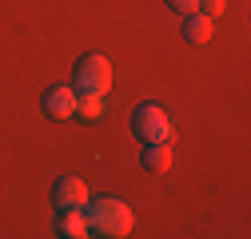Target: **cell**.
<instances>
[{
  "label": "cell",
  "mask_w": 251,
  "mask_h": 239,
  "mask_svg": "<svg viewBox=\"0 0 251 239\" xmlns=\"http://www.w3.org/2000/svg\"><path fill=\"white\" fill-rule=\"evenodd\" d=\"M200 12H203V16H211V20H215V16H219V12H224V0H200Z\"/></svg>",
  "instance_id": "cell-11"
},
{
  "label": "cell",
  "mask_w": 251,
  "mask_h": 239,
  "mask_svg": "<svg viewBox=\"0 0 251 239\" xmlns=\"http://www.w3.org/2000/svg\"><path fill=\"white\" fill-rule=\"evenodd\" d=\"M84 212H88V227H92V235H104V239H124V235H132L136 215H132V207L124 203L120 195L88 199Z\"/></svg>",
  "instance_id": "cell-1"
},
{
  "label": "cell",
  "mask_w": 251,
  "mask_h": 239,
  "mask_svg": "<svg viewBox=\"0 0 251 239\" xmlns=\"http://www.w3.org/2000/svg\"><path fill=\"white\" fill-rule=\"evenodd\" d=\"M104 96H96V92H76V116H84V120H100L104 116Z\"/></svg>",
  "instance_id": "cell-9"
},
{
  "label": "cell",
  "mask_w": 251,
  "mask_h": 239,
  "mask_svg": "<svg viewBox=\"0 0 251 239\" xmlns=\"http://www.w3.org/2000/svg\"><path fill=\"white\" fill-rule=\"evenodd\" d=\"M92 199V191H88V184L80 175H60L56 184H52V203L60 207V212H68V207H84Z\"/></svg>",
  "instance_id": "cell-4"
},
{
  "label": "cell",
  "mask_w": 251,
  "mask_h": 239,
  "mask_svg": "<svg viewBox=\"0 0 251 239\" xmlns=\"http://www.w3.org/2000/svg\"><path fill=\"white\" fill-rule=\"evenodd\" d=\"M72 88L76 92H96V96H108L112 88V60L100 56V52H84L72 68Z\"/></svg>",
  "instance_id": "cell-2"
},
{
  "label": "cell",
  "mask_w": 251,
  "mask_h": 239,
  "mask_svg": "<svg viewBox=\"0 0 251 239\" xmlns=\"http://www.w3.org/2000/svg\"><path fill=\"white\" fill-rule=\"evenodd\" d=\"M56 235H64V239H84V235H92V227H88V212H84V207H68V212H60Z\"/></svg>",
  "instance_id": "cell-6"
},
{
  "label": "cell",
  "mask_w": 251,
  "mask_h": 239,
  "mask_svg": "<svg viewBox=\"0 0 251 239\" xmlns=\"http://www.w3.org/2000/svg\"><path fill=\"white\" fill-rule=\"evenodd\" d=\"M211 32H215V20H211V16H203L200 8L183 16V36L192 40V44H207V40H211Z\"/></svg>",
  "instance_id": "cell-7"
},
{
  "label": "cell",
  "mask_w": 251,
  "mask_h": 239,
  "mask_svg": "<svg viewBox=\"0 0 251 239\" xmlns=\"http://www.w3.org/2000/svg\"><path fill=\"white\" fill-rule=\"evenodd\" d=\"M168 8H176L179 16H187V12H196V8H200V0H168Z\"/></svg>",
  "instance_id": "cell-10"
},
{
  "label": "cell",
  "mask_w": 251,
  "mask_h": 239,
  "mask_svg": "<svg viewBox=\"0 0 251 239\" xmlns=\"http://www.w3.org/2000/svg\"><path fill=\"white\" fill-rule=\"evenodd\" d=\"M140 164L148 167V171H155V175H164L168 167H172V143H144V156H140Z\"/></svg>",
  "instance_id": "cell-8"
},
{
  "label": "cell",
  "mask_w": 251,
  "mask_h": 239,
  "mask_svg": "<svg viewBox=\"0 0 251 239\" xmlns=\"http://www.w3.org/2000/svg\"><path fill=\"white\" fill-rule=\"evenodd\" d=\"M40 108H44L48 120H72V116H76V88L52 84L48 92H44V100H40Z\"/></svg>",
  "instance_id": "cell-5"
},
{
  "label": "cell",
  "mask_w": 251,
  "mask_h": 239,
  "mask_svg": "<svg viewBox=\"0 0 251 239\" xmlns=\"http://www.w3.org/2000/svg\"><path fill=\"white\" fill-rule=\"evenodd\" d=\"M132 132L144 140V143H172V120H168V112L160 108V104H140L136 112H132Z\"/></svg>",
  "instance_id": "cell-3"
}]
</instances>
